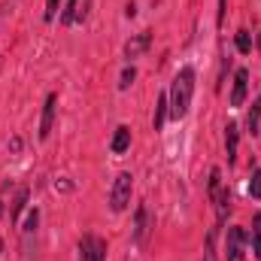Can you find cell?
<instances>
[{
    "label": "cell",
    "instance_id": "30bf717a",
    "mask_svg": "<svg viewBox=\"0 0 261 261\" xmlns=\"http://www.w3.org/2000/svg\"><path fill=\"white\" fill-rule=\"evenodd\" d=\"M146 231H149V210L140 206L137 210V225H134V243H143L146 240Z\"/></svg>",
    "mask_w": 261,
    "mask_h": 261
},
{
    "label": "cell",
    "instance_id": "6da1fadb",
    "mask_svg": "<svg viewBox=\"0 0 261 261\" xmlns=\"http://www.w3.org/2000/svg\"><path fill=\"white\" fill-rule=\"evenodd\" d=\"M192 94H195V70L182 67L170 85V116L173 119H186V113L192 107Z\"/></svg>",
    "mask_w": 261,
    "mask_h": 261
},
{
    "label": "cell",
    "instance_id": "9a60e30c",
    "mask_svg": "<svg viewBox=\"0 0 261 261\" xmlns=\"http://www.w3.org/2000/svg\"><path fill=\"white\" fill-rule=\"evenodd\" d=\"M258 122H261V97L252 100V110H249V130L258 134Z\"/></svg>",
    "mask_w": 261,
    "mask_h": 261
},
{
    "label": "cell",
    "instance_id": "44dd1931",
    "mask_svg": "<svg viewBox=\"0 0 261 261\" xmlns=\"http://www.w3.org/2000/svg\"><path fill=\"white\" fill-rule=\"evenodd\" d=\"M58 6H61V0H46V12H43V18L52 21V18L58 15Z\"/></svg>",
    "mask_w": 261,
    "mask_h": 261
},
{
    "label": "cell",
    "instance_id": "277c9868",
    "mask_svg": "<svg viewBox=\"0 0 261 261\" xmlns=\"http://www.w3.org/2000/svg\"><path fill=\"white\" fill-rule=\"evenodd\" d=\"M243 240H246V231H243V228H228L225 258L228 261H243Z\"/></svg>",
    "mask_w": 261,
    "mask_h": 261
},
{
    "label": "cell",
    "instance_id": "484cf974",
    "mask_svg": "<svg viewBox=\"0 0 261 261\" xmlns=\"http://www.w3.org/2000/svg\"><path fill=\"white\" fill-rule=\"evenodd\" d=\"M258 46H261V37H258Z\"/></svg>",
    "mask_w": 261,
    "mask_h": 261
},
{
    "label": "cell",
    "instance_id": "cb8c5ba5",
    "mask_svg": "<svg viewBox=\"0 0 261 261\" xmlns=\"http://www.w3.org/2000/svg\"><path fill=\"white\" fill-rule=\"evenodd\" d=\"M0 216H3V203H0Z\"/></svg>",
    "mask_w": 261,
    "mask_h": 261
},
{
    "label": "cell",
    "instance_id": "52a82bcc",
    "mask_svg": "<svg viewBox=\"0 0 261 261\" xmlns=\"http://www.w3.org/2000/svg\"><path fill=\"white\" fill-rule=\"evenodd\" d=\"M246 91H249V73H246V70H237V73H234L231 107H243V100H246Z\"/></svg>",
    "mask_w": 261,
    "mask_h": 261
},
{
    "label": "cell",
    "instance_id": "8fae6325",
    "mask_svg": "<svg viewBox=\"0 0 261 261\" xmlns=\"http://www.w3.org/2000/svg\"><path fill=\"white\" fill-rule=\"evenodd\" d=\"M213 203H216V216H219V222H225V216L231 213V192H228V189H219V195L213 197Z\"/></svg>",
    "mask_w": 261,
    "mask_h": 261
},
{
    "label": "cell",
    "instance_id": "5bb4252c",
    "mask_svg": "<svg viewBox=\"0 0 261 261\" xmlns=\"http://www.w3.org/2000/svg\"><path fill=\"white\" fill-rule=\"evenodd\" d=\"M252 252L261 261V213H255V219H252Z\"/></svg>",
    "mask_w": 261,
    "mask_h": 261
},
{
    "label": "cell",
    "instance_id": "3957f363",
    "mask_svg": "<svg viewBox=\"0 0 261 261\" xmlns=\"http://www.w3.org/2000/svg\"><path fill=\"white\" fill-rule=\"evenodd\" d=\"M79 261H107V243L94 234H85L79 240Z\"/></svg>",
    "mask_w": 261,
    "mask_h": 261
},
{
    "label": "cell",
    "instance_id": "4fadbf2b",
    "mask_svg": "<svg viewBox=\"0 0 261 261\" xmlns=\"http://www.w3.org/2000/svg\"><path fill=\"white\" fill-rule=\"evenodd\" d=\"M28 195H31V192H28V186H21V189H18V195H15V200H12V206H9V219H12V222L21 216V210H24V203H28Z\"/></svg>",
    "mask_w": 261,
    "mask_h": 261
},
{
    "label": "cell",
    "instance_id": "7402d4cb",
    "mask_svg": "<svg viewBox=\"0 0 261 261\" xmlns=\"http://www.w3.org/2000/svg\"><path fill=\"white\" fill-rule=\"evenodd\" d=\"M134 76H137V70H134V67H125V73H122V82H119V88H128L130 82H134Z\"/></svg>",
    "mask_w": 261,
    "mask_h": 261
},
{
    "label": "cell",
    "instance_id": "603a6c76",
    "mask_svg": "<svg viewBox=\"0 0 261 261\" xmlns=\"http://www.w3.org/2000/svg\"><path fill=\"white\" fill-rule=\"evenodd\" d=\"M225 6H228V0H219V12H216V21H219V24L225 21Z\"/></svg>",
    "mask_w": 261,
    "mask_h": 261
},
{
    "label": "cell",
    "instance_id": "d6986e66",
    "mask_svg": "<svg viewBox=\"0 0 261 261\" xmlns=\"http://www.w3.org/2000/svg\"><path fill=\"white\" fill-rule=\"evenodd\" d=\"M37 222H40V213H37V210H31V213H28V219H24V237H31V234L37 231Z\"/></svg>",
    "mask_w": 261,
    "mask_h": 261
},
{
    "label": "cell",
    "instance_id": "2e32d148",
    "mask_svg": "<svg viewBox=\"0 0 261 261\" xmlns=\"http://www.w3.org/2000/svg\"><path fill=\"white\" fill-rule=\"evenodd\" d=\"M237 52H240V55H249V52H252V37H249V31H237Z\"/></svg>",
    "mask_w": 261,
    "mask_h": 261
},
{
    "label": "cell",
    "instance_id": "ba28073f",
    "mask_svg": "<svg viewBox=\"0 0 261 261\" xmlns=\"http://www.w3.org/2000/svg\"><path fill=\"white\" fill-rule=\"evenodd\" d=\"M237 143H240L237 122H228V125H225V149H228V164H234V161H237Z\"/></svg>",
    "mask_w": 261,
    "mask_h": 261
},
{
    "label": "cell",
    "instance_id": "7a4b0ae2",
    "mask_svg": "<svg viewBox=\"0 0 261 261\" xmlns=\"http://www.w3.org/2000/svg\"><path fill=\"white\" fill-rule=\"evenodd\" d=\"M130 192H134V176H130V173H119V176L113 179V189H110V206H113V213L128 210Z\"/></svg>",
    "mask_w": 261,
    "mask_h": 261
},
{
    "label": "cell",
    "instance_id": "e0dca14e",
    "mask_svg": "<svg viewBox=\"0 0 261 261\" xmlns=\"http://www.w3.org/2000/svg\"><path fill=\"white\" fill-rule=\"evenodd\" d=\"M213 246H216V228L206 234V246H203V261H216V252H213Z\"/></svg>",
    "mask_w": 261,
    "mask_h": 261
},
{
    "label": "cell",
    "instance_id": "5b68a950",
    "mask_svg": "<svg viewBox=\"0 0 261 261\" xmlns=\"http://www.w3.org/2000/svg\"><path fill=\"white\" fill-rule=\"evenodd\" d=\"M55 113H58V94H49L46 107H43V119H40V140H49L52 125H55Z\"/></svg>",
    "mask_w": 261,
    "mask_h": 261
},
{
    "label": "cell",
    "instance_id": "9c48e42d",
    "mask_svg": "<svg viewBox=\"0 0 261 261\" xmlns=\"http://www.w3.org/2000/svg\"><path fill=\"white\" fill-rule=\"evenodd\" d=\"M130 146V128L128 125H119L116 128V137H113V143H110V149L116 152V155H122V152H128Z\"/></svg>",
    "mask_w": 261,
    "mask_h": 261
},
{
    "label": "cell",
    "instance_id": "ffe728a7",
    "mask_svg": "<svg viewBox=\"0 0 261 261\" xmlns=\"http://www.w3.org/2000/svg\"><path fill=\"white\" fill-rule=\"evenodd\" d=\"M249 195L261 197V170H255V173H252V179H249Z\"/></svg>",
    "mask_w": 261,
    "mask_h": 261
},
{
    "label": "cell",
    "instance_id": "7c38bea8",
    "mask_svg": "<svg viewBox=\"0 0 261 261\" xmlns=\"http://www.w3.org/2000/svg\"><path fill=\"white\" fill-rule=\"evenodd\" d=\"M167 113H170V103H167V94H161V97L155 100V119H152V128H155V130H161Z\"/></svg>",
    "mask_w": 261,
    "mask_h": 261
},
{
    "label": "cell",
    "instance_id": "ac0fdd59",
    "mask_svg": "<svg viewBox=\"0 0 261 261\" xmlns=\"http://www.w3.org/2000/svg\"><path fill=\"white\" fill-rule=\"evenodd\" d=\"M76 9H79V0H70L64 9V15H61V24H73L76 21Z\"/></svg>",
    "mask_w": 261,
    "mask_h": 261
},
{
    "label": "cell",
    "instance_id": "8992f818",
    "mask_svg": "<svg viewBox=\"0 0 261 261\" xmlns=\"http://www.w3.org/2000/svg\"><path fill=\"white\" fill-rule=\"evenodd\" d=\"M149 43H152V34L149 31H143V34H137V37H130L128 43H125V58L134 61V58H140L146 49H149Z\"/></svg>",
    "mask_w": 261,
    "mask_h": 261
},
{
    "label": "cell",
    "instance_id": "d4e9b609",
    "mask_svg": "<svg viewBox=\"0 0 261 261\" xmlns=\"http://www.w3.org/2000/svg\"><path fill=\"white\" fill-rule=\"evenodd\" d=\"M0 252H3V240H0Z\"/></svg>",
    "mask_w": 261,
    "mask_h": 261
}]
</instances>
